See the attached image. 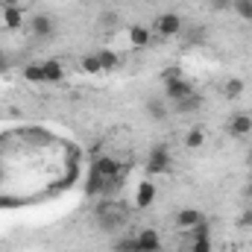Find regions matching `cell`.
Masks as SVG:
<instances>
[{"instance_id":"cell-28","label":"cell","mask_w":252,"mask_h":252,"mask_svg":"<svg viewBox=\"0 0 252 252\" xmlns=\"http://www.w3.org/2000/svg\"><path fill=\"white\" fill-rule=\"evenodd\" d=\"M247 161H250V170H252V150H250V158H247Z\"/></svg>"},{"instance_id":"cell-8","label":"cell","mask_w":252,"mask_h":252,"mask_svg":"<svg viewBox=\"0 0 252 252\" xmlns=\"http://www.w3.org/2000/svg\"><path fill=\"white\" fill-rule=\"evenodd\" d=\"M126 38H129V44H132L135 50H144V47H150V41H153V30L144 27V24H132V27L126 30Z\"/></svg>"},{"instance_id":"cell-16","label":"cell","mask_w":252,"mask_h":252,"mask_svg":"<svg viewBox=\"0 0 252 252\" xmlns=\"http://www.w3.org/2000/svg\"><path fill=\"white\" fill-rule=\"evenodd\" d=\"M97 56H100V64H103V73H112V70H118V67H121V56H118L112 47L97 50Z\"/></svg>"},{"instance_id":"cell-10","label":"cell","mask_w":252,"mask_h":252,"mask_svg":"<svg viewBox=\"0 0 252 252\" xmlns=\"http://www.w3.org/2000/svg\"><path fill=\"white\" fill-rule=\"evenodd\" d=\"M135 244H138V252H161V235L156 229H141L135 235Z\"/></svg>"},{"instance_id":"cell-20","label":"cell","mask_w":252,"mask_h":252,"mask_svg":"<svg viewBox=\"0 0 252 252\" xmlns=\"http://www.w3.org/2000/svg\"><path fill=\"white\" fill-rule=\"evenodd\" d=\"M24 79L32 82V85H44V67H41V62L27 64V67H24Z\"/></svg>"},{"instance_id":"cell-5","label":"cell","mask_w":252,"mask_h":252,"mask_svg":"<svg viewBox=\"0 0 252 252\" xmlns=\"http://www.w3.org/2000/svg\"><path fill=\"white\" fill-rule=\"evenodd\" d=\"M176 229L179 232H193L196 226H202L205 223V214L199 211V208H182V211H176Z\"/></svg>"},{"instance_id":"cell-12","label":"cell","mask_w":252,"mask_h":252,"mask_svg":"<svg viewBox=\"0 0 252 252\" xmlns=\"http://www.w3.org/2000/svg\"><path fill=\"white\" fill-rule=\"evenodd\" d=\"M41 67H44V85H59V82H64V64L59 59H44Z\"/></svg>"},{"instance_id":"cell-3","label":"cell","mask_w":252,"mask_h":252,"mask_svg":"<svg viewBox=\"0 0 252 252\" xmlns=\"http://www.w3.org/2000/svg\"><path fill=\"white\" fill-rule=\"evenodd\" d=\"M173 170V153L167 144H156L147 156V173L150 176H164Z\"/></svg>"},{"instance_id":"cell-4","label":"cell","mask_w":252,"mask_h":252,"mask_svg":"<svg viewBox=\"0 0 252 252\" xmlns=\"http://www.w3.org/2000/svg\"><path fill=\"white\" fill-rule=\"evenodd\" d=\"M27 27H30V35L38 38V41H50V38H56V32H59V24H56L47 12H35Z\"/></svg>"},{"instance_id":"cell-9","label":"cell","mask_w":252,"mask_h":252,"mask_svg":"<svg viewBox=\"0 0 252 252\" xmlns=\"http://www.w3.org/2000/svg\"><path fill=\"white\" fill-rule=\"evenodd\" d=\"M211 250H214V241H211L208 223H202L190 232V252H211Z\"/></svg>"},{"instance_id":"cell-19","label":"cell","mask_w":252,"mask_h":252,"mask_svg":"<svg viewBox=\"0 0 252 252\" xmlns=\"http://www.w3.org/2000/svg\"><path fill=\"white\" fill-rule=\"evenodd\" d=\"M79 67H82V73H88V76H100V73H103V64H100L97 50H94V53H85L82 62H79Z\"/></svg>"},{"instance_id":"cell-17","label":"cell","mask_w":252,"mask_h":252,"mask_svg":"<svg viewBox=\"0 0 252 252\" xmlns=\"http://www.w3.org/2000/svg\"><path fill=\"white\" fill-rule=\"evenodd\" d=\"M205 147V129L202 126H190L185 132V150H202Z\"/></svg>"},{"instance_id":"cell-2","label":"cell","mask_w":252,"mask_h":252,"mask_svg":"<svg viewBox=\"0 0 252 252\" xmlns=\"http://www.w3.org/2000/svg\"><path fill=\"white\" fill-rule=\"evenodd\" d=\"M190 94H196V88H193V82L188 76H182L179 70H167L164 73V100L167 103H179V100H185Z\"/></svg>"},{"instance_id":"cell-11","label":"cell","mask_w":252,"mask_h":252,"mask_svg":"<svg viewBox=\"0 0 252 252\" xmlns=\"http://www.w3.org/2000/svg\"><path fill=\"white\" fill-rule=\"evenodd\" d=\"M153 202H156V185L150 179H141L138 188H135V205L138 208H150Z\"/></svg>"},{"instance_id":"cell-26","label":"cell","mask_w":252,"mask_h":252,"mask_svg":"<svg viewBox=\"0 0 252 252\" xmlns=\"http://www.w3.org/2000/svg\"><path fill=\"white\" fill-rule=\"evenodd\" d=\"M244 196H247V199H250V202H252V179H250V185L244 188Z\"/></svg>"},{"instance_id":"cell-22","label":"cell","mask_w":252,"mask_h":252,"mask_svg":"<svg viewBox=\"0 0 252 252\" xmlns=\"http://www.w3.org/2000/svg\"><path fill=\"white\" fill-rule=\"evenodd\" d=\"M232 3L235 0H208V9L211 12H232Z\"/></svg>"},{"instance_id":"cell-7","label":"cell","mask_w":252,"mask_h":252,"mask_svg":"<svg viewBox=\"0 0 252 252\" xmlns=\"http://www.w3.org/2000/svg\"><path fill=\"white\" fill-rule=\"evenodd\" d=\"M226 129H229L232 138H247V135H252V115H247V112L232 115L229 124H226Z\"/></svg>"},{"instance_id":"cell-21","label":"cell","mask_w":252,"mask_h":252,"mask_svg":"<svg viewBox=\"0 0 252 252\" xmlns=\"http://www.w3.org/2000/svg\"><path fill=\"white\" fill-rule=\"evenodd\" d=\"M232 12H235L241 21H252V0H235V3H232Z\"/></svg>"},{"instance_id":"cell-25","label":"cell","mask_w":252,"mask_h":252,"mask_svg":"<svg viewBox=\"0 0 252 252\" xmlns=\"http://www.w3.org/2000/svg\"><path fill=\"white\" fill-rule=\"evenodd\" d=\"M3 73H9V56L3 53V47H0V76Z\"/></svg>"},{"instance_id":"cell-1","label":"cell","mask_w":252,"mask_h":252,"mask_svg":"<svg viewBox=\"0 0 252 252\" xmlns=\"http://www.w3.org/2000/svg\"><path fill=\"white\" fill-rule=\"evenodd\" d=\"M150 30H153L156 38L170 41V38H179V35L185 32V21H182V15H176V12H161V15L153 21Z\"/></svg>"},{"instance_id":"cell-6","label":"cell","mask_w":252,"mask_h":252,"mask_svg":"<svg viewBox=\"0 0 252 252\" xmlns=\"http://www.w3.org/2000/svg\"><path fill=\"white\" fill-rule=\"evenodd\" d=\"M144 112H147V118H150V121L164 124V121H167V115H170V103H167L164 97H150V100L144 103Z\"/></svg>"},{"instance_id":"cell-13","label":"cell","mask_w":252,"mask_h":252,"mask_svg":"<svg viewBox=\"0 0 252 252\" xmlns=\"http://www.w3.org/2000/svg\"><path fill=\"white\" fill-rule=\"evenodd\" d=\"M170 109H173L176 115H196V112L202 109V94L196 91V94H190V97L179 100V103H170Z\"/></svg>"},{"instance_id":"cell-15","label":"cell","mask_w":252,"mask_h":252,"mask_svg":"<svg viewBox=\"0 0 252 252\" xmlns=\"http://www.w3.org/2000/svg\"><path fill=\"white\" fill-rule=\"evenodd\" d=\"M244 91H247V82H244L241 76H229V79L223 82V97H226V100H241Z\"/></svg>"},{"instance_id":"cell-27","label":"cell","mask_w":252,"mask_h":252,"mask_svg":"<svg viewBox=\"0 0 252 252\" xmlns=\"http://www.w3.org/2000/svg\"><path fill=\"white\" fill-rule=\"evenodd\" d=\"M0 3H3V6H21L24 0H0Z\"/></svg>"},{"instance_id":"cell-18","label":"cell","mask_w":252,"mask_h":252,"mask_svg":"<svg viewBox=\"0 0 252 252\" xmlns=\"http://www.w3.org/2000/svg\"><path fill=\"white\" fill-rule=\"evenodd\" d=\"M97 24L103 27V32H115V30L121 27V15H118L115 9H103L100 18H97Z\"/></svg>"},{"instance_id":"cell-14","label":"cell","mask_w":252,"mask_h":252,"mask_svg":"<svg viewBox=\"0 0 252 252\" xmlns=\"http://www.w3.org/2000/svg\"><path fill=\"white\" fill-rule=\"evenodd\" d=\"M3 27L6 30H21L24 27V9L21 6H3Z\"/></svg>"},{"instance_id":"cell-24","label":"cell","mask_w":252,"mask_h":252,"mask_svg":"<svg viewBox=\"0 0 252 252\" xmlns=\"http://www.w3.org/2000/svg\"><path fill=\"white\" fill-rule=\"evenodd\" d=\"M238 226H241V229H252V208H244V211H241Z\"/></svg>"},{"instance_id":"cell-23","label":"cell","mask_w":252,"mask_h":252,"mask_svg":"<svg viewBox=\"0 0 252 252\" xmlns=\"http://www.w3.org/2000/svg\"><path fill=\"white\" fill-rule=\"evenodd\" d=\"M115 252H138V244H135V238H126V241H121V244L115 247Z\"/></svg>"}]
</instances>
